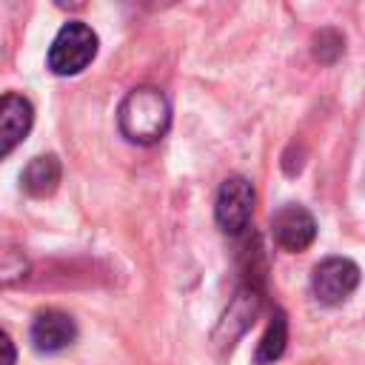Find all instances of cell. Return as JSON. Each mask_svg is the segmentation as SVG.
Masks as SVG:
<instances>
[{
    "label": "cell",
    "mask_w": 365,
    "mask_h": 365,
    "mask_svg": "<svg viewBox=\"0 0 365 365\" xmlns=\"http://www.w3.org/2000/svg\"><path fill=\"white\" fill-rule=\"evenodd\" d=\"M117 123L131 143H140V145L160 143L171 125V108L165 94L154 86H140L128 91L117 108Z\"/></svg>",
    "instance_id": "cell-1"
},
{
    "label": "cell",
    "mask_w": 365,
    "mask_h": 365,
    "mask_svg": "<svg viewBox=\"0 0 365 365\" xmlns=\"http://www.w3.org/2000/svg\"><path fill=\"white\" fill-rule=\"evenodd\" d=\"M97 54V34L80 20H68L48 46V68L60 77L80 74Z\"/></svg>",
    "instance_id": "cell-2"
},
{
    "label": "cell",
    "mask_w": 365,
    "mask_h": 365,
    "mask_svg": "<svg viewBox=\"0 0 365 365\" xmlns=\"http://www.w3.org/2000/svg\"><path fill=\"white\" fill-rule=\"evenodd\" d=\"M254 185L245 180V177H228L220 191H217V202H214V217H217V225L225 231V234H242L251 222V214H254Z\"/></svg>",
    "instance_id": "cell-3"
},
{
    "label": "cell",
    "mask_w": 365,
    "mask_h": 365,
    "mask_svg": "<svg viewBox=\"0 0 365 365\" xmlns=\"http://www.w3.org/2000/svg\"><path fill=\"white\" fill-rule=\"evenodd\" d=\"M359 285V265L348 257H328L314 268L311 277V288L314 297L322 305H339L345 302L354 288Z\"/></svg>",
    "instance_id": "cell-4"
},
{
    "label": "cell",
    "mask_w": 365,
    "mask_h": 365,
    "mask_svg": "<svg viewBox=\"0 0 365 365\" xmlns=\"http://www.w3.org/2000/svg\"><path fill=\"white\" fill-rule=\"evenodd\" d=\"M271 237L285 251H305L317 240V220L302 205H282L271 217Z\"/></svg>",
    "instance_id": "cell-5"
},
{
    "label": "cell",
    "mask_w": 365,
    "mask_h": 365,
    "mask_svg": "<svg viewBox=\"0 0 365 365\" xmlns=\"http://www.w3.org/2000/svg\"><path fill=\"white\" fill-rule=\"evenodd\" d=\"M77 339V325L66 311L46 308L31 322V345L40 354H60Z\"/></svg>",
    "instance_id": "cell-6"
},
{
    "label": "cell",
    "mask_w": 365,
    "mask_h": 365,
    "mask_svg": "<svg viewBox=\"0 0 365 365\" xmlns=\"http://www.w3.org/2000/svg\"><path fill=\"white\" fill-rule=\"evenodd\" d=\"M31 123H34V108L23 94L11 91L0 97V160L26 140Z\"/></svg>",
    "instance_id": "cell-7"
},
{
    "label": "cell",
    "mask_w": 365,
    "mask_h": 365,
    "mask_svg": "<svg viewBox=\"0 0 365 365\" xmlns=\"http://www.w3.org/2000/svg\"><path fill=\"white\" fill-rule=\"evenodd\" d=\"M60 174H63L60 160H57L54 154H40V157H34V160L23 168L20 185H23V191L31 194V197H48V194L57 188V182H60Z\"/></svg>",
    "instance_id": "cell-8"
},
{
    "label": "cell",
    "mask_w": 365,
    "mask_h": 365,
    "mask_svg": "<svg viewBox=\"0 0 365 365\" xmlns=\"http://www.w3.org/2000/svg\"><path fill=\"white\" fill-rule=\"evenodd\" d=\"M285 342H288V319L282 311H274V317H271V322H268V328L257 345V354H254L257 365H268V362L279 359L285 354Z\"/></svg>",
    "instance_id": "cell-9"
},
{
    "label": "cell",
    "mask_w": 365,
    "mask_h": 365,
    "mask_svg": "<svg viewBox=\"0 0 365 365\" xmlns=\"http://www.w3.org/2000/svg\"><path fill=\"white\" fill-rule=\"evenodd\" d=\"M345 48V40L339 31L334 29H322L317 37H314V57L322 60V63H334Z\"/></svg>",
    "instance_id": "cell-10"
},
{
    "label": "cell",
    "mask_w": 365,
    "mask_h": 365,
    "mask_svg": "<svg viewBox=\"0 0 365 365\" xmlns=\"http://www.w3.org/2000/svg\"><path fill=\"white\" fill-rule=\"evenodd\" d=\"M17 362V348L6 331H0V365H14Z\"/></svg>",
    "instance_id": "cell-11"
}]
</instances>
